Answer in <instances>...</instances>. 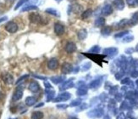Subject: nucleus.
Listing matches in <instances>:
<instances>
[{
	"label": "nucleus",
	"mask_w": 138,
	"mask_h": 119,
	"mask_svg": "<svg viewBox=\"0 0 138 119\" xmlns=\"http://www.w3.org/2000/svg\"><path fill=\"white\" fill-rule=\"evenodd\" d=\"M29 19L31 21V23L34 24H43V18L41 17V15L37 13H31L30 14Z\"/></svg>",
	"instance_id": "obj_1"
},
{
	"label": "nucleus",
	"mask_w": 138,
	"mask_h": 119,
	"mask_svg": "<svg viewBox=\"0 0 138 119\" xmlns=\"http://www.w3.org/2000/svg\"><path fill=\"white\" fill-rule=\"evenodd\" d=\"M5 29L10 33H15L18 30V25L14 21H9L5 25Z\"/></svg>",
	"instance_id": "obj_2"
},
{
	"label": "nucleus",
	"mask_w": 138,
	"mask_h": 119,
	"mask_svg": "<svg viewBox=\"0 0 138 119\" xmlns=\"http://www.w3.org/2000/svg\"><path fill=\"white\" fill-rule=\"evenodd\" d=\"M71 97L70 94L68 93V92H65V93H62L60 94V95H58V97H56L54 99L55 102H60V101H66L68 100V99H70Z\"/></svg>",
	"instance_id": "obj_3"
},
{
	"label": "nucleus",
	"mask_w": 138,
	"mask_h": 119,
	"mask_svg": "<svg viewBox=\"0 0 138 119\" xmlns=\"http://www.w3.org/2000/svg\"><path fill=\"white\" fill-rule=\"evenodd\" d=\"M103 114V111L102 109H96L93 111H91L87 113V116L89 117H101L102 115Z\"/></svg>",
	"instance_id": "obj_4"
},
{
	"label": "nucleus",
	"mask_w": 138,
	"mask_h": 119,
	"mask_svg": "<svg viewBox=\"0 0 138 119\" xmlns=\"http://www.w3.org/2000/svg\"><path fill=\"white\" fill-rule=\"evenodd\" d=\"M72 71H73V66L71 64H70V63L65 62V63H64V64L62 65V67H61L62 73L69 74V73H70Z\"/></svg>",
	"instance_id": "obj_5"
},
{
	"label": "nucleus",
	"mask_w": 138,
	"mask_h": 119,
	"mask_svg": "<svg viewBox=\"0 0 138 119\" xmlns=\"http://www.w3.org/2000/svg\"><path fill=\"white\" fill-rule=\"evenodd\" d=\"M54 32L58 36H61L65 33V27L60 23H55L54 24Z\"/></svg>",
	"instance_id": "obj_6"
},
{
	"label": "nucleus",
	"mask_w": 138,
	"mask_h": 119,
	"mask_svg": "<svg viewBox=\"0 0 138 119\" xmlns=\"http://www.w3.org/2000/svg\"><path fill=\"white\" fill-rule=\"evenodd\" d=\"M22 95H23V91H22V88H18L15 91L14 95L12 96V100L13 101H17L20 100L22 98Z\"/></svg>",
	"instance_id": "obj_7"
},
{
	"label": "nucleus",
	"mask_w": 138,
	"mask_h": 119,
	"mask_svg": "<svg viewBox=\"0 0 138 119\" xmlns=\"http://www.w3.org/2000/svg\"><path fill=\"white\" fill-rule=\"evenodd\" d=\"M59 66V61H58L57 59L55 58H53V59H50L48 60V67L50 69V70L54 71V70H56Z\"/></svg>",
	"instance_id": "obj_8"
},
{
	"label": "nucleus",
	"mask_w": 138,
	"mask_h": 119,
	"mask_svg": "<svg viewBox=\"0 0 138 119\" xmlns=\"http://www.w3.org/2000/svg\"><path fill=\"white\" fill-rule=\"evenodd\" d=\"M76 50V45L72 42H69L65 45V51L68 54H72Z\"/></svg>",
	"instance_id": "obj_9"
},
{
	"label": "nucleus",
	"mask_w": 138,
	"mask_h": 119,
	"mask_svg": "<svg viewBox=\"0 0 138 119\" xmlns=\"http://www.w3.org/2000/svg\"><path fill=\"white\" fill-rule=\"evenodd\" d=\"M101 13H102V15H105V16L111 15V14L113 13V7L110 4H107L103 8V9H102Z\"/></svg>",
	"instance_id": "obj_10"
},
{
	"label": "nucleus",
	"mask_w": 138,
	"mask_h": 119,
	"mask_svg": "<svg viewBox=\"0 0 138 119\" xmlns=\"http://www.w3.org/2000/svg\"><path fill=\"white\" fill-rule=\"evenodd\" d=\"M29 89L33 93H37L40 90V85L36 81H32L29 85Z\"/></svg>",
	"instance_id": "obj_11"
},
{
	"label": "nucleus",
	"mask_w": 138,
	"mask_h": 119,
	"mask_svg": "<svg viewBox=\"0 0 138 119\" xmlns=\"http://www.w3.org/2000/svg\"><path fill=\"white\" fill-rule=\"evenodd\" d=\"M73 86H74L73 79H70L61 85V87H60V90H65V89H67V88H70Z\"/></svg>",
	"instance_id": "obj_12"
},
{
	"label": "nucleus",
	"mask_w": 138,
	"mask_h": 119,
	"mask_svg": "<svg viewBox=\"0 0 138 119\" xmlns=\"http://www.w3.org/2000/svg\"><path fill=\"white\" fill-rule=\"evenodd\" d=\"M113 4H114V6L116 8L117 10H122L124 8H125V3H124L123 0H114Z\"/></svg>",
	"instance_id": "obj_13"
},
{
	"label": "nucleus",
	"mask_w": 138,
	"mask_h": 119,
	"mask_svg": "<svg viewBox=\"0 0 138 119\" xmlns=\"http://www.w3.org/2000/svg\"><path fill=\"white\" fill-rule=\"evenodd\" d=\"M3 80H4V82L6 84H13V82H14V77L11 74L6 73V74H4V77H3Z\"/></svg>",
	"instance_id": "obj_14"
},
{
	"label": "nucleus",
	"mask_w": 138,
	"mask_h": 119,
	"mask_svg": "<svg viewBox=\"0 0 138 119\" xmlns=\"http://www.w3.org/2000/svg\"><path fill=\"white\" fill-rule=\"evenodd\" d=\"M82 10H83L82 9V6L78 4H75L71 5V10L75 14H79L80 12H82Z\"/></svg>",
	"instance_id": "obj_15"
},
{
	"label": "nucleus",
	"mask_w": 138,
	"mask_h": 119,
	"mask_svg": "<svg viewBox=\"0 0 138 119\" xmlns=\"http://www.w3.org/2000/svg\"><path fill=\"white\" fill-rule=\"evenodd\" d=\"M117 49L116 48H108L104 49V53L106 54L109 55V56H113V55H115L117 54Z\"/></svg>",
	"instance_id": "obj_16"
},
{
	"label": "nucleus",
	"mask_w": 138,
	"mask_h": 119,
	"mask_svg": "<svg viewBox=\"0 0 138 119\" xmlns=\"http://www.w3.org/2000/svg\"><path fill=\"white\" fill-rule=\"evenodd\" d=\"M137 23H138V12L134 14L133 16H132V18L129 21L128 25L129 26H134V25H136Z\"/></svg>",
	"instance_id": "obj_17"
},
{
	"label": "nucleus",
	"mask_w": 138,
	"mask_h": 119,
	"mask_svg": "<svg viewBox=\"0 0 138 119\" xmlns=\"http://www.w3.org/2000/svg\"><path fill=\"white\" fill-rule=\"evenodd\" d=\"M100 84H101V80L96 79V80H93V81L91 83L89 84V87L91 88H92V89H96V88H98L100 86Z\"/></svg>",
	"instance_id": "obj_18"
},
{
	"label": "nucleus",
	"mask_w": 138,
	"mask_h": 119,
	"mask_svg": "<svg viewBox=\"0 0 138 119\" xmlns=\"http://www.w3.org/2000/svg\"><path fill=\"white\" fill-rule=\"evenodd\" d=\"M77 35H78V38L79 39L81 40H84L86 38H87V32L86 29H81L80 31L77 33Z\"/></svg>",
	"instance_id": "obj_19"
},
{
	"label": "nucleus",
	"mask_w": 138,
	"mask_h": 119,
	"mask_svg": "<svg viewBox=\"0 0 138 119\" xmlns=\"http://www.w3.org/2000/svg\"><path fill=\"white\" fill-rule=\"evenodd\" d=\"M102 34H103V36H109L110 33L112 32V27L111 26H104L103 29H102Z\"/></svg>",
	"instance_id": "obj_20"
},
{
	"label": "nucleus",
	"mask_w": 138,
	"mask_h": 119,
	"mask_svg": "<svg viewBox=\"0 0 138 119\" xmlns=\"http://www.w3.org/2000/svg\"><path fill=\"white\" fill-rule=\"evenodd\" d=\"M43 113L42 112H34L31 114V119H43Z\"/></svg>",
	"instance_id": "obj_21"
},
{
	"label": "nucleus",
	"mask_w": 138,
	"mask_h": 119,
	"mask_svg": "<svg viewBox=\"0 0 138 119\" xmlns=\"http://www.w3.org/2000/svg\"><path fill=\"white\" fill-rule=\"evenodd\" d=\"M36 101H37V99H36V98L34 97H31V96H30V97H27L26 99V104L28 106H33L35 103H36Z\"/></svg>",
	"instance_id": "obj_22"
},
{
	"label": "nucleus",
	"mask_w": 138,
	"mask_h": 119,
	"mask_svg": "<svg viewBox=\"0 0 138 119\" xmlns=\"http://www.w3.org/2000/svg\"><path fill=\"white\" fill-rule=\"evenodd\" d=\"M105 25V19L103 18V17H100V18H98L95 21V26H103Z\"/></svg>",
	"instance_id": "obj_23"
},
{
	"label": "nucleus",
	"mask_w": 138,
	"mask_h": 119,
	"mask_svg": "<svg viewBox=\"0 0 138 119\" xmlns=\"http://www.w3.org/2000/svg\"><path fill=\"white\" fill-rule=\"evenodd\" d=\"M84 87L85 86H81L78 88V89H77V95L82 96V95H87V88H84Z\"/></svg>",
	"instance_id": "obj_24"
},
{
	"label": "nucleus",
	"mask_w": 138,
	"mask_h": 119,
	"mask_svg": "<svg viewBox=\"0 0 138 119\" xmlns=\"http://www.w3.org/2000/svg\"><path fill=\"white\" fill-rule=\"evenodd\" d=\"M92 15V10L88 9L87 10H85L84 12L82 13L81 17H82V19H87V18H89Z\"/></svg>",
	"instance_id": "obj_25"
},
{
	"label": "nucleus",
	"mask_w": 138,
	"mask_h": 119,
	"mask_svg": "<svg viewBox=\"0 0 138 119\" xmlns=\"http://www.w3.org/2000/svg\"><path fill=\"white\" fill-rule=\"evenodd\" d=\"M65 78V77H61V76L60 77H53L51 78V80H52V82L54 83V84H60L61 82L64 81Z\"/></svg>",
	"instance_id": "obj_26"
},
{
	"label": "nucleus",
	"mask_w": 138,
	"mask_h": 119,
	"mask_svg": "<svg viewBox=\"0 0 138 119\" xmlns=\"http://www.w3.org/2000/svg\"><path fill=\"white\" fill-rule=\"evenodd\" d=\"M81 104V99H76L75 100H72L70 103L71 106H79V105Z\"/></svg>",
	"instance_id": "obj_27"
},
{
	"label": "nucleus",
	"mask_w": 138,
	"mask_h": 119,
	"mask_svg": "<svg viewBox=\"0 0 138 119\" xmlns=\"http://www.w3.org/2000/svg\"><path fill=\"white\" fill-rule=\"evenodd\" d=\"M37 10V6H34V5H28V6L22 9V12H23V11H29V10Z\"/></svg>",
	"instance_id": "obj_28"
},
{
	"label": "nucleus",
	"mask_w": 138,
	"mask_h": 119,
	"mask_svg": "<svg viewBox=\"0 0 138 119\" xmlns=\"http://www.w3.org/2000/svg\"><path fill=\"white\" fill-rule=\"evenodd\" d=\"M99 50H100V48H99L98 46H94V47H92V48L90 49L89 52H90V53H92V54H96V53H98Z\"/></svg>",
	"instance_id": "obj_29"
},
{
	"label": "nucleus",
	"mask_w": 138,
	"mask_h": 119,
	"mask_svg": "<svg viewBox=\"0 0 138 119\" xmlns=\"http://www.w3.org/2000/svg\"><path fill=\"white\" fill-rule=\"evenodd\" d=\"M46 12L48 13V14H50V15H55V16L58 15V12L55 10H54V9H47L46 10Z\"/></svg>",
	"instance_id": "obj_30"
},
{
	"label": "nucleus",
	"mask_w": 138,
	"mask_h": 119,
	"mask_svg": "<svg viewBox=\"0 0 138 119\" xmlns=\"http://www.w3.org/2000/svg\"><path fill=\"white\" fill-rule=\"evenodd\" d=\"M27 1V0H20V1L18 2V4H16V6L15 7V10H18L19 8H20V6H22L23 5V4H25Z\"/></svg>",
	"instance_id": "obj_31"
},
{
	"label": "nucleus",
	"mask_w": 138,
	"mask_h": 119,
	"mask_svg": "<svg viewBox=\"0 0 138 119\" xmlns=\"http://www.w3.org/2000/svg\"><path fill=\"white\" fill-rule=\"evenodd\" d=\"M126 3L130 6H135L137 4V0H126Z\"/></svg>",
	"instance_id": "obj_32"
},
{
	"label": "nucleus",
	"mask_w": 138,
	"mask_h": 119,
	"mask_svg": "<svg viewBox=\"0 0 138 119\" xmlns=\"http://www.w3.org/2000/svg\"><path fill=\"white\" fill-rule=\"evenodd\" d=\"M47 95H48V98H47V99H48V101H50L51 99H53V98H54V91H52V92H48Z\"/></svg>",
	"instance_id": "obj_33"
},
{
	"label": "nucleus",
	"mask_w": 138,
	"mask_h": 119,
	"mask_svg": "<svg viewBox=\"0 0 138 119\" xmlns=\"http://www.w3.org/2000/svg\"><path fill=\"white\" fill-rule=\"evenodd\" d=\"M86 108H87V104H82L81 106H80V108L76 109V111H77V112H81V111H83V110H85Z\"/></svg>",
	"instance_id": "obj_34"
},
{
	"label": "nucleus",
	"mask_w": 138,
	"mask_h": 119,
	"mask_svg": "<svg viewBox=\"0 0 138 119\" xmlns=\"http://www.w3.org/2000/svg\"><path fill=\"white\" fill-rule=\"evenodd\" d=\"M117 119H126V116L124 114L123 112H120V114L117 116Z\"/></svg>",
	"instance_id": "obj_35"
},
{
	"label": "nucleus",
	"mask_w": 138,
	"mask_h": 119,
	"mask_svg": "<svg viewBox=\"0 0 138 119\" xmlns=\"http://www.w3.org/2000/svg\"><path fill=\"white\" fill-rule=\"evenodd\" d=\"M127 107H128V104H127V102H123L122 105H121V106H120V108L122 109V110H125V109H127Z\"/></svg>",
	"instance_id": "obj_36"
},
{
	"label": "nucleus",
	"mask_w": 138,
	"mask_h": 119,
	"mask_svg": "<svg viewBox=\"0 0 138 119\" xmlns=\"http://www.w3.org/2000/svg\"><path fill=\"white\" fill-rule=\"evenodd\" d=\"M109 92H110V94H111V95H114V94L117 92V86L113 87L111 89H110Z\"/></svg>",
	"instance_id": "obj_37"
},
{
	"label": "nucleus",
	"mask_w": 138,
	"mask_h": 119,
	"mask_svg": "<svg viewBox=\"0 0 138 119\" xmlns=\"http://www.w3.org/2000/svg\"><path fill=\"white\" fill-rule=\"evenodd\" d=\"M128 33V32H120V33H118V34L115 35V37L116 38H119V37H123V36H125Z\"/></svg>",
	"instance_id": "obj_38"
},
{
	"label": "nucleus",
	"mask_w": 138,
	"mask_h": 119,
	"mask_svg": "<svg viewBox=\"0 0 138 119\" xmlns=\"http://www.w3.org/2000/svg\"><path fill=\"white\" fill-rule=\"evenodd\" d=\"M130 79L128 78V77H126V78H125V79H123L122 81H121V84H130Z\"/></svg>",
	"instance_id": "obj_39"
},
{
	"label": "nucleus",
	"mask_w": 138,
	"mask_h": 119,
	"mask_svg": "<svg viewBox=\"0 0 138 119\" xmlns=\"http://www.w3.org/2000/svg\"><path fill=\"white\" fill-rule=\"evenodd\" d=\"M90 66H91L90 63H87V64H85V65H84V67H83V69H82V70H83V71H87V70H88V69L90 68Z\"/></svg>",
	"instance_id": "obj_40"
},
{
	"label": "nucleus",
	"mask_w": 138,
	"mask_h": 119,
	"mask_svg": "<svg viewBox=\"0 0 138 119\" xmlns=\"http://www.w3.org/2000/svg\"><path fill=\"white\" fill-rule=\"evenodd\" d=\"M58 109H66L68 107L67 105H59V106H57Z\"/></svg>",
	"instance_id": "obj_41"
},
{
	"label": "nucleus",
	"mask_w": 138,
	"mask_h": 119,
	"mask_svg": "<svg viewBox=\"0 0 138 119\" xmlns=\"http://www.w3.org/2000/svg\"><path fill=\"white\" fill-rule=\"evenodd\" d=\"M132 39H133V37H132V36H131V37L125 38V40H124V42H125V43L131 42V41H132Z\"/></svg>",
	"instance_id": "obj_42"
},
{
	"label": "nucleus",
	"mask_w": 138,
	"mask_h": 119,
	"mask_svg": "<svg viewBox=\"0 0 138 119\" xmlns=\"http://www.w3.org/2000/svg\"><path fill=\"white\" fill-rule=\"evenodd\" d=\"M123 75H124L123 72H118V73H116V75H115V77H116L117 79H120Z\"/></svg>",
	"instance_id": "obj_43"
},
{
	"label": "nucleus",
	"mask_w": 138,
	"mask_h": 119,
	"mask_svg": "<svg viewBox=\"0 0 138 119\" xmlns=\"http://www.w3.org/2000/svg\"><path fill=\"white\" fill-rule=\"evenodd\" d=\"M137 76H138L137 71H132V73H131V77H136Z\"/></svg>",
	"instance_id": "obj_44"
},
{
	"label": "nucleus",
	"mask_w": 138,
	"mask_h": 119,
	"mask_svg": "<svg viewBox=\"0 0 138 119\" xmlns=\"http://www.w3.org/2000/svg\"><path fill=\"white\" fill-rule=\"evenodd\" d=\"M44 85H45V86H46V88H48V89H50V88H52V86L48 84V83H45V84H44Z\"/></svg>",
	"instance_id": "obj_45"
},
{
	"label": "nucleus",
	"mask_w": 138,
	"mask_h": 119,
	"mask_svg": "<svg viewBox=\"0 0 138 119\" xmlns=\"http://www.w3.org/2000/svg\"><path fill=\"white\" fill-rule=\"evenodd\" d=\"M26 77H28V75H26V76H24V77H20V79H19V80H18V81H17V84H18V83H20V82H21V81H22V80H23L24 78H26Z\"/></svg>",
	"instance_id": "obj_46"
},
{
	"label": "nucleus",
	"mask_w": 138,
	"mask_h": 119,
	"mask_svg": "<svg viewBox=\"0 0 138 119\" xmlns=\"http://www.w3.org/2000/svg\"><path fill=\"white\" fill-rule=\"evenodd\" d=\"M115 98H116V99L118 101H120L121 99H122V96H121L120 95H116V97H115Z\"/></svg>",
	"instance_id": "obj_47"
},
{
	"label": "nucleus",
	"mask_w": 138,
	"mask_h": 119,
	"mask_svg": "<svg viewBox=\"0 0 138 119\" xmlns=\"http://www.w3.org/2000/svg\"><path fill=\"white\" fill-rule=\"evenodd\" d=\"M43 106V103H40L39 105H37V106H36V107H37V108H38V107H40V106Z\"/></svg>",
	"instance_id": "obj_48"
},
{
	"label": "nucleus",
	"mask_w": 138,
	"mask_h": 119,
	"mask_svg": "<svg viewBox=\"0 0 138 119\" xmlns=\"http://www.w3.org/2000/svg\"><path fill=\"white\" fill-rule=\"evenodd\" d=\"M6 19H7V17H4V18H1V19H0V22L4 21V20H6Z\"/></svg>",
	"instance_id": "obj_49"
},
{
	"label": "nucleus",
	"mask_w": 138,
	"mask_h": 119,
	"mask_svg": "<svg viewBox=\"0 0 138 119\" xmlns=\"http://www.w3.org/2000/svg\"><path fill=\"white\" fill-rule=\"evenodd\" d=\"M104 119H110V117H109V116H106V117H104Z\"/></svg>",
	"instance_id": "obj_50"
},
{
	"label": "nucleus",
	"mask_w": 138,
	"mask_h": 119,
	"mask_svg": "<svg viewBox=\"0 0 138 119\" xmlns=\"http://www.w3.org/2000/svg\"><path fill=\"white\" fill-rule=\"evenodd\" d=\"M69 119H77V118H76V117H70V118H69Z\"/></svg>",
	"instance_id": "obj_51"
},
{
	"label": "nucleus",
	"mask_w": 138,
	"mask_h": 119,
	"mask_svg": "<svg viewBox=\"0 0 138 119\" xmlns=\"http://www.w3.org/2000/svg\"><path fill=\"white\" fill-rule=\"evenodd\" d=\"M136 84H137V86H138V80H136Z\"/></svg>",
	"instance_id": "obj_52"
},
{
	"label": "nucleus",
	"mask_w": 138,
	"mask_h": 119,
	"mask_svg": "<svg viewBox=\"0 0 138 119\" xmlns=\"http://www.w3.org/2000/svg\"><path fill=\"white\" fill-rule=\"evenodd\" d=\"M56 1H59V2H60V1H61V0H56Z\"/></svg>",
	"instance_id": "obj_53"
}]
</instances>
